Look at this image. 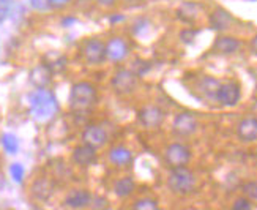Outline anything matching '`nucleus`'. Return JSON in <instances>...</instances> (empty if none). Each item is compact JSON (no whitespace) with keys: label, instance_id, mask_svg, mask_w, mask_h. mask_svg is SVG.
Instances as JSON below:
<instances>
[{"label":"nucleus","instance_id":"1","mask_svg":"<svg viewBox=\"0 0 257 210\" xmlns=\"http://www.w3.org/2000/svg\"><path fill=\"white\" fill-rule=\"evenodd\" d=\"M98 103V92L96 87L88 81L74 82L70 88L68 95V106L71 113L76 116L88 114Z\"/></svg>","mask_w":257,"mask_h":210},{"label":"nucleus","instance_id":"2","mask_svg":"<svg viewBox=\"0 0 257 210\" xmlns=\"http://www.w3.org/2000/svg\"><path fill=\"white\" fill-rule=\"evenodd\" d=\"M29 108L33 119L38 122H46L57 114L59 103L49 88H35L29 95Z\"/></svg>","mask_w":257,"mask_h":210},{"label":"nucleus","instance_id":"3","mask_svg":"<svg viewBox=\"0 0 257 210\" xmlns=\"http://www.w3.org/2000/svg\"><path fill=\"white\" fill-rule=\"evenodd\" d=\"M197 186V177L196 174L182 166V168H172L169 175H167V188L178 196H186L191 194Z\"/></svg>","mask_w":257,"mask_h":210},{"label":"nucleus","instance_id":"4","mask_svg":"<svg viewBox=\"0 0 257 210\" xmlns=\"http://www.w3.org/2000/svg\"><path fill=\"white\" fill-rule=\"evenodd\" d=\"M81 59L88 66H99L103 65L106 57V41H103L99 37H90L81 43L79 46Z\"/></svg>","mask_w":257,"mask_h":210},{"label":"nucleus","instance_id":"5","mask_svg":"<svg viewBox=\"0 0 257 210\" xmlns=\"http://www.w3.org/2000/svg\"><path fill=\"white\" fill-rule=\"evenodd\" d=\"M139 74L131 68H118L110 77V87L117 95H131L138 88Z\"/></svg>","mask_w":257,"mask_h":210},{"label":"nucleus","instance_id":"6","mask_svg":"<svg viewBox=\"0 0 257 210\" xmlns=\"http://www.w3.org/2000/svg\"><path fill=\"white\" fill-rule=\"evenodd\" d=\"M191 149L182 142H172L164 149V163L169 168H182L191 161Z\"/></svg>","mask_w":257,"mask_h":210},{"label":"nucleus","instance_id":"7","mask_svg":"<svg viewBox=\"0 0 257 210\" xmlns=\"http://www.w3.org/2000/svg\"><path fill=\"white\" fill-rule=\"evenodd\" d=\"M166 113L156 104H144L138 111V122L145 130H156L164 124Z\"/></svg>","mask_w":257,"mask_h":210},{"label":"nucleus","instance_id":"8","mask_svg":"<svg viewBox=\"0 0 257 210\" xmlns=\"http://www.w3.org/2000/svg\"><path fill=\"white\" fill-rule=\"evenodd\" d=\"M199 128V120L193 113H188V111H183V113H178L174 117L172 122V131L174 135L180 136V138H189L193 136L194 133Z\"/></svg>","mask_w":257,"mask_h":210},{"label":"nucleus","instance_id":"9","mask_svg":"<svg viewBox=\"0 0 257 210\" xmlns=\"http://www.w3.org/2000/svg\"><path fill=\"white\" fill-rule=\"evenodd\" d=\"M240 99H241V85L237 81L221 82L216 93L218 104L224 108H233L240 103Z\"/></svg>","mask_w":257,"mask_h":210},{"label":"nucleus","instance_id":"10","mask_svg":"<svg viewBox=\"0 0 257 210\" xmlns=\"http://www.w3.org/2000/svg\"><path fill=\"white\" fill-rule=\"evenodd\" d=\"M131 48L123 37H112L106 41V57L107 60L120 63L128 59Z\"/></svg>","mask_w":257,"mask_h":210},{"label":"nucleus","instance_id":"11","mask_svg":"<svg viewBox=\"0 0 257 210\" xmlns=\"http://www.w3.org/2000/svg\"><path fill=\"white\" fill-rule=\"evenodd\" d=\"M243 46V43L240 38L226 35V33H219L215 38L213 44H211V51L218 55H233L237 54Z\"/></svg>","mask_w":257,"mask_h":210},{"label":"nucleus","instance_id":"12","mask_svg":"<svg viewBox=\"0 0 257 210\" xmlns=\"http://www.w3.org/2000/svg\"><path fill=\"white\" fill-rule=\"evenodd\" d=\"M82 142L84 144H88V146L95 147L96 150L104 147L107 141H109V135L107 131L101 127V125H96V124H90L87 125L84 130H82Z\"/></svg>","mask_w":257,"mask_h":210},{"label":"nucleus","instance_id":"13","mask_svg":"<svg viewBox=\"0 0 257 210\" xmlns=\"http://www.w3.org/2000/svg\"><path fill=\"white\" fill-rule=\"evenodd\" d=\"M71 160L76 166H79V168H90V166H93L98 161V152L95 147L82 142L73 149Z\"/></svg>","mask_w":257,"mask_h":210},{"label":"nucleus","instance_id":"14","mask_svg":"<svg viewBox=\"0 0 257 210\" xmlns=\"http://www.w3.org/2000/svg\"><path fill=\"white\" fill-rule=\"evenodd\" d=\"M233 22H235V18L232 16V13L229 10L222 8V7H216L208 16L210 27L216 32H219V33L227 32L233 26Z\"/></svg>","mask_w":257,"mask_h":210},{"label":"nucleus","instance_id":"15","mask_svg":"<svg viewBox=\"0 0 257 210\" xmlns=\"http://www.w3.org/2000/svg\"><path fill=\"white\" fill-rule=\"evenodd\" d=\"M92 193L85 190V188H73L68 193H66L65 199H63V204L73 208V210H82V208H88L92 202Z\"/></svg>","mask_w":257,"mask_h":210},{"label":"nucleus","instance_id":"16","mask_svg":"<svg viewBox=\"0 0 257 210\" xmlns=\"http://www.w3.org/2000/svg\"><path fill=\"white\" fill-rule=\"evenodd\" d=\"M54 191H55V183L52 179H49V177H38V179H35L30 185L32 196L41 202L49 201Z\"/></svg>","mask_w":257,"mask_h":210},{"label":"nucleus","instance_id":"17","mask_svg":"<svg viewBox=\"0 0 257 210\" xmlns=\"http://www.w3.org/2000/svg\"><path fill=\"white\" fill-rule=\"evenodd\" d=\"M237 136L241 142H255L257 141V117L249 116L243 117L237 124Z\"/></svg>","mask_w":257,"mask_h":210},{"label":"nucleus","instance_id":"18","mask_svg":"<svg viewBox=\"0 0 257 210\" xmlns=\"http://www.w3.org/2000/svg\"><path fill=\"white\" fill-rule=\"evenodd\" d=\"M52 77H54V73L49 70V66L44 63H40L30 71L29 79L35 88H49V85L52 82Z\"/></svg>","mask_w":257,"mask_h":210},{"label":"nucleus","instance_id":"19","mask_svg":"<svg viewBox=\"0 0 257 210\" xmlns=\"http://www.w3.org/2000/svg\"><path fill=\"white\" fill-rule=\"evenodd\" d=\"M200 11H202V5L197 2H182L175 10V15L182 22L191 26L199 19Z\"/></svg>","mask_w":257,"mask_h":210},{"label":"nucleus","instance_id":"20","mask_svg":"<svg viewBox=\"0 0 257 210\" xmlns=\"http://www.w3.org/2000/svg\"><path fill=\"white\" fill-rule=\"evenodd\" d=\"M109 161L117 168H126L133 163V153L125 146H114L107 153Z\"/></svg>","mask_w":257,"mask_h":210},{"label":"nucleus","instance_id":"21","mask_svg":"<svg viewBox=\"0 0 257 210\" xmlns=\"http://www.w3.org/2000/svg\"><path fill=\"white\" fill-rule=\"evenodd\" d=\"M219 85H221V81L216 79V77H213V76H204V77H200L199 82H197V90H199V93L202 95L204 98L216 101V93H218Z\"/></svg>","mask_w":257,"mask_h":210},{"label":"nucleus","instance_id":"22","mask_svg":"<svg viewBox=\"0 0 257 210\" xmlns=\"http://www.w3.org/2000/svg\"><path fill=\"white\" fill-rule=\"evenodd\" d=\"M134 190H136V182L131 177H121L114 183V193L118 197H128Z\"/></svg>","mask_w":257,"mask_h":210},{"label":"nucleus","instance_id":"23","mask_svg":"<svg viewBox=\"0 0 257 210\" xmlns=\"http://www.w3.org/2000/svg\"><path fill=\"white\" fill-rule=\"evenodd\" d=\"M0 144H2L4 150L10 155H16L19 150V141L15 135H11V133H4V135L0 136Z\"/></svg>","mask_w":257,"mask_h":210},{"label":"nucleus","instance_id":"24","mask_svg":"<svg viewBox=\"0 0 257 210\" xmlns=\"http://www.w3.org/2000/svg\"><path fill=\"white\" fill-rule=\"evenodd\" d=\"M131 210H160V204L153 197H141L133 204Z\"/></svg>","mask_w":257,"mask_h":210},{"label":"nucleus","instance_id":"25","mask_svg":"<svg viewBox=\"0 0 257 210\" xmlns=\"http://www.w3.org/2000/svg\"><path fill=\"white\" fill-rule=\"evenodd\" d=\"M13 5H15V0H0V24L10 18L11 11H13Z\"/></svg>","mask_w":257,"mask_h":210},{"label":"nucleus","instance_id":"26","mask_svg":"<svg viewBox=\"0 0 257 210\" xmlns=\"http://www.w3.org/2000/svg\"><path fill=\"white\" fill-rule=\"evenodd\" d=\"M24 166H22L21 163H13L10 166V175H11V179H13V182L16 183H21L22 180H24Z\"/></svg>","mask_w":257,"mask_h":210},{"label":"nucleus","instance_id":"27","mask_svg":"<svg viewBox=\"0 0 257 210\" xmlns=\"http://www.w3.org/2000/svg\"><path fill=\"white\" fill-rule=\"evenodd\" d=\"M241 191L248 199H251V201H257V182L249 180L246 183H243L241 185Z\"/></svg>","mask_w":257,"mask_h":210},{"label":"nucleus","instance_id":"28","mask_svg":"<svg viewBox=\"0 0 257 210\" xmlns=\"http://www.w3.org/2000/svg\"><path fill=\"white\" fill-rule=\"evenodd\" d=\"M230 210H254V205L251 202V199H248L246 196H241L233 201Z\"/></svg>","mask_w":257,"mask_h":210},{"label":"nucleus","instance_id":"29","mask_svg":"<svg viewBox=\"0 0 257 210\" xmlns=\"http://www.w3.org/2000/svg\"><path fill=\"white\" fill-rule=\"evenodd\" d=\"M107 207H109V202H107V199L103 196L92 197V202H90V205H88V208H92V210H106Z\"/></svg>","mask_w":257,"mask_h":210},{"label":"nucleus","instance_id":"30","mask_svg":"<svg viewBox=\"0 0 257 210\" xmlns=\"http://www.w3.org/2000/svg\"><path fill=\"white\" fill-rule=\"evenodd\" d=\"M30 7L35 11H38V13H46V11H51L49 0H30Z\"/></svg>","mask_w":257,"mask_h":210},{"label":"nucleus","instance_id":"31","mask_svg":"<svg viewBox=\"0 0 257 210\" xmlns=\"http://www.w3.org/2000/svg\"><path fill=\"white\" fill-rule=\"evenodd\" d=\"M73 0H49L51 11H62L71 5Z\"/></svg>","mask_w":257,"mask_h":210},{"label":"nucleus","instance_id":"32","mask_svg":"<svg viewBox=\"0 0 257 210\" xmlns=\"http://www.w3.org/2000/svg\"><path fill=\"white\" fill-rule=\"evenodd\" d=\"M196 35H197V32H196L194 29H185V30H182V33H180V38H182V41H185V43H193V40L196 38Z\"/></svg>","mask_w":257,"mask_h":210},{"label":"nucleus","instance_id":"33","mask_svg":"<svg viewBox=\"0 0 257 210\" xmlns=\"http://www.w3.org/2000/svg\"><path fill=\"white\" fill-rule=\"evenodd\" d=\"M95 2L101 8H114L118 4V0H95Z\"/></svg>","mask_w":257,"mask_h":210},{"label":"nucleus","instance_id":"34","mask_svg":"<svg viewBox=\"0 0 257 210\" xmlns=\"http://www.w3.org/2000/svg\"><path fill=\"white\" fill-rule=\"evenodd\" d=\"M249 49H251V52L254 54V55H257V33L255 35L251 38V41H249Z\"/></svg>","mask_w":257,"mask_h":210},{"label":"nucleus","instance_id":"35","mask_svg":"<svg viewBox=\"0 0 257 210\" xmlns=\"http://www.w3.org/2000/svg\"><path fill=\"white\" fill-rule=\"evenodd\" d=\"M123 19H125L123 16H114V15H112V16H109V21H110V22H118V21H123Z\"/></svg>","mask_w":257,"mask_h":210},{"label":"nucleus","instance_id":"36","mask_svg":"<svg viewBox=\"0 0 257 210\" xmlns=\"http://www.w3.org/2000/svg\"><path fill=\"white\" fill-rule=\"evenodd\" d=\"M254 113H255V117H257V103L254 104Z\"/></svg>","mask_w":257,"mask_h":210},{"label":"nucleus","instance_id":"37","mask_svg":"<svg viewBox=\"0 0 257 210\" xmlns=\"http://www.w3.org/2000/svg\"><path fill=\"white\" fill-rule=\"evenodd\" d=\"M126 2H139V0H126Z\"/></svg>","mask_w":257,"mask_h":210}]
</instances>
